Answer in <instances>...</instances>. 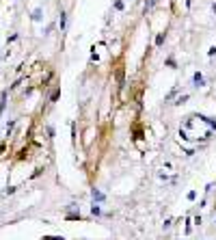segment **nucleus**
<instances>
[{"mask_svg":"<svg viewBox=\"0 0 216 240\" xmlns=\"http://www.w3.org/2000/svg\"><path fill=\"white\" fill-rule=\"evenodd\" d=\"M7 95H9V91H2V93H0V117H2V113H5V108H7Z\"/></svg>","mask_w":216,"mask_h":240,"instance_id":"1","label":"nucleus"},{"mask_svg":"<svg viewBox=\"0 0 216 240\" xmlns=\"http://www.w3.org/2000/svg\"><path fill=\"white\" fill-rule=\"evenodd\" d=\"M193 82H195V87H205V78H203V74H199V71H197V74L193 76Z\"/></svg>","mask_w":216,"mask_h":240,"instance_id":"2","label":"nucleus"},{"mask_svg":"<svg viewBox=\"0 0 216 240\" xmlns=\"http://www.w3.org/2000/svg\"><path fill=\"white\" fill-rule=\"evenodd\" d=\"M30 17H33V22H39V20H41V17H43V9H35V11H33V15H30Z\"/></svg>","mask_w":216,"mask_h":240,"instance_id":"3","label":"nucleus"},{"mask_svg":"<svg viewBox=\"0 0 216 240\" xmlns=\"http://www.w3.org/2000/svg\"><path fill=\"white\" fill-rule=\"evenodd\" d=\"M65 24H67V13L63 11V13H61V20H58V26H61V30H65Z\"/></svg>","mask_w":216,"mask_h":240,"instance_id":"4","label":"nucleus"},{"mask_svg":"<svg viewBox=\"0 0 216 240\" xmlns=\"http://www.w3.org/2000/svg\"><path fill=\"white\" fill-rule=\"evenodd\" d=\"M164 39H166V33H160V35H158V39H156V45L160 48V45L164 43Z\"/></svg>","mask_w":216,"mask_h":240,"instance_id":"5","label":"nucleus"},{"mask_svg":"<svg viewBox=\"0 0 216 240\" xmlns=\"http://www.w3.org/2000/svg\"><path fill=\"white\" fill-rule=\"evenodd\" d=\"M112 9H115V11H121V9H123V0H115Z\"/></svg>","mask_w":216,"mask_h":240,"instance_id":"6","label":"nucleus"},{"mask_svg":"<svg viewBox=\"0 0 216 240\" xmlns=\"http://www.w3.org/2000/svg\"><path fill=\"white\" fill-rule=\"evenodd\" d=\"M154 2H156V0H149V2L145 5V9H151V7H154Z\"/></svg>","mask_w":216,"mask_h":240,"instance_id":"7","label":"nucleus"}]
</instances>
